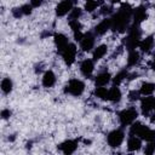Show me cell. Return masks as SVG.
<instances>
[{"instance_id": "obj_1", "label": "cell", "mask_w": 155, "mask_h": 155, "mask_svg": "<svg viewBox=\"0 0 155 155\" xmlns=\"http://www.w3.org/2000/svg\"><path fill=\"white\" fill-rule=\"evenodd\" d=\"M132 13H133V8L130 4H127V2L121 4L119 10L116 12H114L110 18L111 19V30L114 33H119V34L127 31V29L130 28Z\"/></svg>"}, {"instance_id": "obj_41", "label": "cell", "mask_w": 155, "mask_h": 155, "mask_svg": "<svg viewBox=\"0 0 155 155\" xmlns=\"http://www.w3.org/2000/svg\"><path fill=\"white\" fill-rule=\"evenodd\" d=\"M50 35H51V33H50V31H48V30H46V31H44V33H42V34H41V38H42V39H44V38H45V36H50Z\"/></svg>"}, {"instance_id": "obj_14", "label": "cell", "mask_w": 155, "mask_h": 155, "mask_svg": "<svg viewBox=\"0 0 155 155\" xmlns=\"http://www.w3.org/2000/svg\"><path fill=\"white\" fill-rule=\"evenodd\" d=\"M109 29H111V19H110V18H104V19H102V21L94 27L93 33H94L96 35L101 36V35L107 34V31H108Z\"/></svg>"}, {"instance_id": "obj_34", "label": "cell", "mask_w": 155, "mask_h": 155, "mask_svg": "<svg viewBox=\"0 0 155 155\" xmlns=\"http://www.w3.org/2000/svg\"><path fill=\"white\" fill-rule=\"evenodd\" d=\"M11 13H12V16L15 18H21L23 16V12H22V8L21 7H13L11 10Z\"/></svg>"}, {"instance_id": "obj_43", "label": "cell", "mask_w": 155, "mask_h": 155, "mask_svg": "<svg viewBox=\"0 0 155 155\" xmlns=\"http://www.w3.org/2000/svg\"><path fill=\"white\" fill-rule=\"evenodd\" d=\"M15 139H16V136H15V134H11V136L8 137V140H11V142L15 140Z\"/></svg>"}, {"instance_id": "obj_46", "label": "cell", "mask_w": 155, "mask_h": 155, "mask_svg": "<svg viewBox=\"0 0 155 155\" xmlns=\"http://www.w3.org/2000/svg\"><path fill=\"white\" fill-rule=\"evenodd\" d=\"M86 1H88V0H86Z\"/></svg>"}, {"instance_id": "obj_33", "label": "cell", "mask_w": 155, "mask_h": 155, "mask_svg": "<svg viewBox=\"0 0 155 155\" xmlns=\"http://www.w3.org/2000/svg\"><path fill=\"white\" fill-rule=\"evenodd\" d=\"M21 8H22V12H23V16H29L33 12V6L30 4H24V5L21 6Z\"/></svg>"}, {"instance_id": "obj_22", "label": "cell", "mask_w": 155, "mask_h": 155, "mask_svg": "<svg viewBox=\"0 0 155 155\" xmlns=\"http://www.w3.org/2000/svg\"><path fill=\"white\" fill-rule=\"evenodd\" d=\"M139 92H140L142 96H151L155 92V84L154 82H149V81L143 82L140 85Z\"/></svg>"}, {"instance_id": "obj_27", "label": "cell", "mask_w": 155, "mask_h": 155, "mask_svg": "<svg viewBox=\"0 0 155 155\" xmlns=\"http://www.w3.org/2000/svg\"><path fill=\"white\" fill-rule=\"evenodd\" d=\"M13 88V82L10 78H4L2 81H1V91L5 93V94H10L11 91Z\"/></svg>"}, {"instance_id": "obj_36", "label": "cell", "mask_w": 155, "mask_h": 155, "mask_svg": "<svg viewBox=\"0 0 155 155\" xmlns=\"http://www.w3.org/2000/svg\"><path fill=\"white\" fill-rule=\"evenodd\" d=\"M73 34H74V40H75V41H80V40L82 39V36H84V33H82L81 30H79V31H74Z\"/></svg>"}, {"instance_id": "obj_18", "label": "cell", "mask_w": 155, "mask_h": 155, "mask_svg": "<svg viewBox=\"0 0 155 155\" xmlns=\"http://www.w3.org/2000/svg\"><path fill=\"white\" fill-rule=\"evenodd\" d=\"M56 81H57V78H56V74L53 73V70L48 69V70H46V71L44 73V75H42V81H41L44 87L50 88V87H52V86L56 84Z\"/></svg>"}, {"instance_id": "obj_35", "label": "cell", "mask_w": 155, "mask_h": 155, "mask_svg": "<svg viewBox=\"0 0 155 155\" xmlns=\"http://www.w3.org/2000/svg\"><path fill=\"white\" fill-rule=\"evenodd\" d=\"M12 115V111L10 110V109H2L1 110V117L4 119V120H7V119H10V116Z\"/></svg>"}, {"instance_id": "obj_17", "label": "cell", "mask_w": 155, "mask_h": 155, "mask_svg": "<svg viewBox=\"0 0 155 155\" xmlns=\"http://www.w3.org/2000/svg\"><path fill=\"white\" fill-rule=\"evenodd\" d=\"M111 79H113L111 75L107 70H102L94 76V85L96 86H105L111 81Z\"/></svg>"}, {"instance_id": "obj_31", "label": "cell", "mask_w": 155, "mask_h": 155, "mask_svg": "<svg viewBox=\"0 0 155 155\" xmlns=\"http://www.w3.org/2000/svg\"><path fill=\"white\" fill-rule=\"evenodd\" d=\"M113 6L111 5H105V4H103L102 6H101V8H99V13L102 15V16H107V15H110V13H113Z\"/></svg>"}, {"instance_id": "obj_20", "label": "cell", "mask_w": 155, "mask_h": 155, "mask_svg": "<svg viewBox=\"0 0 155 155\" xmlns=\"http://www.w3.org/2000/svg\"><path fill=\"white\" fill-rule=\"evenodd\" d=\"M108 53V46L105 44H102V45H98L97 47H94L93 52H92V59L96 62V61H99L102 59L105 54Z\"/></svg>"}, {"instance_id": "obj_21", "label": "cell", "mask_w": 155, "mask_h": 155, "mask_svg": "<svg viewBox=\"0 0 155 155\" xmlns=\"http://www.w3.org/2000/svg\"><path fill=\"white\" fill-rule=\"evenodd\" d=\"M121 97H122V93H121V90L119 88V86L114 85L111 88H109V101L114 104L119 103L121 101Z\"/></svg>"}, {"instance_id": "obj_3", "label": "cell", "mask_w": 155, "mask_h": 155, "mask_svg": "<svg viewBox=\"0 0 155 155\" xmlns=\"http://www.w3.org/2000/svg\"><path fill=\"white\" fill-rule=\"evenodd\" d=\"M130 134L137 136L147 142L155 140V130H151L149 126H145L139 121H134L130 125Z\"/></svg>"}, {"instance_id": "obj_16", "label": "cell", "mask_w": 155, "mask_h": 155, "mask_svg": "<svg viewBox=\"0 0 155 155\" xmlns=\"http://www.w3.org/2000/svg\"><path fill=\"white\" fill-rule=\"evenodd\" d=\"M138 46H139V48H140V52H143V53H149V52L154 48V46H155V39H154V36H153V35L145 36L144 39L140 40V42H139Z\"/></svg>"}, {"instance_id": "obj_15", "label": "cell", "mask_w": 155, "mask_h": 155, "mask_svg": "<svg viewBox=\"0 0 155 155\" xmlns=\"http://www.w3.org/2000/svg\"><path fill=\"white\" fill-rule=\"evenodd\" d=\"M53 42H54V46H56L57 51L61 53L67 47V45L69 44V40H68V38L64 34L56 33V34H53Z\"/></svg>"}, {"instance_id": "obj_23", "label": "cell", "mask_w": 155, "mask_h": 155, "mask_svg": "<svg viewBox=\"0 0 155 155\" xmlns=\"http://www.w3.org/2000/svg\"><path fill=\"white\" fill-rule=\"evenodd\" d=\"M93 96L102 101H109V90H107L104 86H96Z\"/></svg>"}, {"instance_id": "obj_9", "label": "cell", "mask_w": 155, "mask_h": 155, "mask_svg": "<svg viewBox=\"0 0 155 155\" xmlns=\"http://www.w3.org/2000/svg\"><path fill=\"white\" fill-rule=\"evenodd\" d=\"M155 107V97L153 96H144L140 99V111L144 116H150L151 110Z\"/></svg>"}, {"instance_id": "obj_19", "label": "cell", "mask_w": 155, "mask_h": 155, "mask_svg": "<svg viewBox=\"0 0 155 155\" xmlns=\"http://www.w3.org/2000/svg\"><path fill=\"white\" fill-rule=\"evenodd\" d=\"M142 148V139L137 136L130 134L127 139V150L128 151H137Z\"/></svg>"}, {"instance_id": "obj_26", "label": "cell", "mask_w": 155, "mask_h": 155, "mask_svg": "<svg viewBox=\"0 0 155 155\" xmlns=\"http://www.w3.org/2000/svg\"><path fill=\"white\" fill-rule=\"evenodd\" d=\"M104 0H88L85 2V11L87 12H93L94 10H97L98 7H101L103 5Z\"/></svg>"}, {"instance_id": "obj_44", "label": "cell", "mask_w": 155, "mask_h": 155, "mask_svg": "<svg viewBox=\"0 0 155 155\" xmlns=\"http://www.w3.org/2000/svg\"><path fill=\"white\" fill-rule=\"evenodd\" d=\"M110 1V4H117V2H120L121 0H109Z\"/></svg>"}, {"instance_id": "obj_32", "label": "cell", "mask_w": 155, "mask_h": 155, "mask_svg": "<svg viewBox=\"0 0 155 155\" xmlns=\"http://www.w3.org/2000/svg\"><path fill=\"white\" fill-rule=\"evenodd\" d=\"M144 153H145V154H148V155H151V154H154V153H155V140L148 142V144L145 145Z\"/></svg>"}, {"instance_id": "obj_10", "label": "cell", "mask_w": 155, "mask_h": 155, "mask_svg": "<svg viewBox=\"0 0 155 155\" xmlns=\"http://www.w3.org/2000/svg\"><path fill=\"white\" fill-rule=\"evenodd\" d=\"M76 0H62L57 6H56V16L57 17H63L65 15H69V12L74 7V2Z\"/></svg>"}, {"instance_id": "obj_37", "label": "cell", "mask_w": 155, "mask_h": 155, "mask_svg": "<svg viewBox=\"0 0 155 155\" xmlns=\"http://www.w3.org/2000/svg\"><path fill=\"white\" fill-rule=\"evenodd\" d=\"M45 0H30V5L33 7H40L42 4H44Z\"/></svg>"}, {"instance_id": "obj_25", "label": "cell", "mask_w": 155, "mask_h": 155, "mask_svg": "<svg viewBox=\"0 0 155 155\" xmlns=\"http://www.w3.org/2000/svg\"><path fill=\"white\" fill-rule=\"evenodd\" d=\"M127 76H128V70L127 69H122V70H120V71H117L115 74V76L111 79V81H113L114 85L119 86L121 82H124L125 80H127Z\"/></svg>"}, {"instance_id": "obj_30", "label": "cell", "mask_w": 155, "mask_h": 155, "mask_svg": "<svg viewBox=\"0 0 155 155\" xmlns=\"http://www.w3.org/2000/svg\"><path fill=\"white\" fill-rule=\"evenodd\" d=\"M140 96H142V94H140L139 90H131V91L128 92V94H127L128 101H131V102H136V101H138Z\"/></svg>"}, {"instance_id": "obj_40", "label": "cell", "mask_w": 155, "mask_h": 155, "mask_svg": "<svg viewBox=\"0 0 155 155\" xmlns=\"http://www.w3.org/2000/svg\"><path fill=\"white\" fill-rule=\"evenodd\" d=\"M150 68H151L153 70H155V52H154V57H153V61H151V63H150Z\"/></svg>"}, {"instance_id": "obj_13", "label": "cell", "mask_w": 155, "mask_h": 155, "mask_svg": "<svg viewBox=\"0 0 155 155\" xmlns=\"http://www.w3.org/2000/svg\"><path fill=\"white\" fill-rule=\"evenodd\" d=\"M80 71L84 76L91 78L93 71H94V61L91 59V58H85L80 63Z\"/></svg>"}, {"instance_id": "obj_2", "label": "cell", "mask_w": 155, "mask_h": 155, "mask_svg": "<svg viewBox=\"0 0 155 155\" xmlns=\"http://www.w3.org/2000/svg\"><path fill=\"white\" fill-rule=\"evenodd\" d=\"M140 40H142V29H140V25L133 23L127 29V35L122 40V46L126 50L132 51V50H136V47L139 45Z\"/></svg>"}, {"instance_id": "obj_12", "label": "cell", "mask_w": 155, "mask_h": 155, "mask_svg": "<svg viewBox=\"0 0 155 155\" xmlns=\"http://www.w3.org/2000/svg\"><path fill=\"white\" fill-rule=\"evenodd\" d=\"M148 18V12H147V6L140 5L136 8H133V13H132V19L134 24H139L143 23L145 19Z\"/></svg>"}, {"instance_id": "obj_7", "label": "cell", "mask_w": 155, "mask_h": 155, "mask_svg": "<svg viewBox=\"0 0 155 155\" xmlns=\"http://www.w3.org/2000/svg\"><path fill=\"white\" fill-rule=\"evenodd\" d=\"M76 52H78V48L75 46V44H71L69 42L67 45V47L61 52V56H62V59L63 62L67 64V65H73L75 59H76Z\"/></svg>"}, {"instance_id": "obj_42", "label": "cell", "mask_w": 155, "mask_h": 155, "mask_svg": "<svg viewBox=\"0 0 155 155\" xmlns=\"http://www.w3.org/2000/svg\"><path fill=\"white\" fill-rule=\"evenodd\" d=\"M150 121H151V122H155V113L150 115Z\"/></svg>"}, {"instance_id": "obj_38", "label": "cell", "mask_w": 155, "mask_h": 155, "mask_svg": "<svg viewBox=\"0 0 155 155\" xmlns=\"http://www.w3.org/2000/svg\"><path fill=\"white\" fill-rule=\"evenodd\" d=\"M44 70V64L42 63H39L35 65V73H41Z\"/></svg>"}, {"instance_id": "obj_39", "label": "cell", "mask_w": 155, "mask_h": 155, "mask_svg": "<svg viewBox=\"0 0 155 155\" xmlns=\"http://www.w3.org/2000/svg\"><path fill=\"white\" fill-rule=\"evenodd\" d=\"M138 76V73H128V76H127V80L128 81H131V80H133V79H136Z\"/></svg>"}, {"instance_id": "obj_29", "label": "cell", "mask_w": 155, "mask_h": 155, "mask_svg": "<svg viewBox=\"0 0 155 155\" xmlns=\"http://www.w3.org/2000/svg\"><path fill=\"white\" fill-rule=\"evenodd\" d=\"M68 24H69L70 29L73 30V33H74V31H79V30H81V28H82V25H81V23L79 22V19H69V21H68Z\"/></svg>"}, {"instance_id": "obj_6", "label": "cell", "mask_w": 155, "mask_h": 155, "mask_svg": "<svg viewBox=\"0 0 155 155\" xmlns=\"http://www.w3.org/2000/svg\"><path fill=\"white\" fill-rule=\"evenodd\" d=\"M125 139V132L121 128H115L107 134V143L110 148H119Z\"/></svg>"}, {"instance_id": "obj_4", "label": "cell", "mask_w": 155, "mask_h": 155, "mask_svg": "<svg viewBox=\"0 0 155 155\" xmlns=\"http://www.w3.org/2000/svg\"><path fill=\"white\" fill-rule=\"evenodd\" d=\"M137 117H138V111L133 107L122 109L121 111L117 113V119H119V122L122 127L130 126L132 122H134L137 120Z\"/></svg>"}, {"instance_id": "obj_5", "label": "cell", "mask_w": 155, "mask_h": 155, "mask_svg": "<svg viewBox=\"0 0 155 155\" xmlns=\"http://www.w3.org/2000/svg\"><path fill=\"white\" fill-rule=\"evenodd\" d=\"M63 91H64L65 94H71L74 97H79L85 91V82L80 79H76V78L70 79L68 81V84L65 85Z\"/></svg>"}, {"instance_id": "obj_45", "label": "cell", "mask_w": 155, "mask_h": 155, "mask_svg": "<svg viewBox=\"0 0 155 155\" xmlns=\"http://www.w3.org/2000/svg\"><path fill=\"white\" fill-rule=\"evenodd\" d=\"M154 111H155V107H154Z\"/></svg>"}, {"instance_id": "obj_24", "label": "cell", "mask_w": 155, "mask_h": 155, "mask_svg": "<svg viewBox=\"0 0 155 155\" xmlns=\"http://www.w3.org/2000/svg\"><path fill=\"white\" fill-rule=\"evenodd\" d=\"M140 61V54L136 51V50H132V51H128V56H127V65L128 67H134L139 63Z\"/></svg>"}, {"instance_id": "obj_8", "label": "cell", "mask_w": 155, "mask_h": 155, "mask_svg": "<svg viewBox=\"0 0 155 155\" xmlns=\"http://www.w3.org/2000/svg\"><path fill=\"white\" fill-rule=\"evenodd\" d=\"M80 42V48L84 52H90L92 48H94V42H96V34L92 31L84 33L82 39L79 41Z\"/></svg>"}, {"instance_id": "obj_28", "label": "cell", "mask_w": 155, "mask_h": 155, "mask_svg": "<svg viewBox=\"0 0 155 155\" xmlns=\"http://www.w3.org/2000/svg\"><path fill=\"white\" fill-rule=\"evenodd\" d=\"M82 16V10L80 7H73V10L69 12V19H79Z\"/></svg>"}, {"instance_id": "obj_11", "label": "cell", "mask_w": 155, "mask_h": 155, "mask_svg": "<svg viewBox=\"0 0 155 155\" xmlns=\"http://www.w3.org/2000/svg\"><path fill=\"white\" fill-rule=\"evenodd\" d=\"M78 145H79V139H67L58 145V149L63 154L69 155V154L75 153V150L78 149Z\"/></svg>"}]
</instances>
